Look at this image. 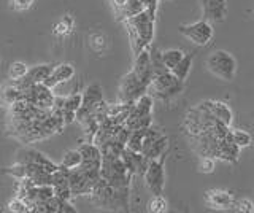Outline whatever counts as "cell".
Here are the masks:
<instances>
[{
    "instance_id": "cell-1",
    "label": "cell",
    "mask_w": 254,
    "mask_h": 213,
    "mask_svg": "<svg viewBox=\"0 0 254 213\" xmlns=\"http://www.w3.org/2000/svg\"><path fill=\"white\" fill-rule=\"evenodd\" d=\"M127 32H129L130 38V46L133 56L140 54L145 48L151 45L154 38V22L156 18H153L151 14L145 10L138 14H135L132 18L124 19Z\"/></svg>"
},
{
    "instance_id": "cell-2",
    "label": "cell",
    "mask_w": 254,
    "mask_h": 213,
    "mask_svg": "<svg viewBox=\"0 0 254 213\" xmlns=\"http://www.w3.org/2000/svg\"><path fill=\"white\" fill-rule=\"evenodd\" d=\"M183 83L185 81L177 78L172 70H165V72L154 75L153 81L148 86V92L154 99L167 102L183 92Z\"/></svg>"
},
{
    "instance_id": "cell-3",
    "label": "cell",
    "mask_w": 254,
    "mask_h": 213,
    "mask_svg": "<svg viewBox=\"0 0 254 213\" xmlns=\"http://www.w3.org/2000/svg\"><path fill=\"white\" fill-rule=\"evenodd\" d=\"M206 67H208L211 73L226 81H232L237 72V62L234 56L222 50H218L210 54L208 59H206Z\"/></svg>"
},
{
    "instance_id": "cell-4",
    "label": "cell",
    "mask_w": 254,
    "mask_h": 213,
    "mask_svg": "<svg viewBox=\"0 0 254 213\" xmlns=\"http://www.w3.org/2000/svg\"><path fill=\"white\" fill-rule=\"evenodd\" d=\"M146 92H148V86L132 70L129 73H126L121 83H119V100L123 104H135Z\"/></svg>"
},
{
    "instance_id": "cell-5",
    "label": "cell",
    "mask_w": 254,
    "mask_h": 213,
    "mask_svg": "<svg viewBox=\"0 0 254 213\" xmlns=\"http://www.w3.org/2000/svg\"><path fill=\"white\" fill-rule=\"evenodd\" d=\"M22 99H26L27 102L37 105L42 110H53L56 94L54 89H51L45 83H34L29 88L22 89Z\"/></svg>"
},
{
    "instance_id": "cell-6",
    "label": "cell",
    "mask_w": 254,
    "mask_h": 213,
    "mask_svg": "<svg viewBox=\"0 0 254 213\" xmlns=\"http://www.w3.org/2000/svg\"><path fill=\"white\" fill-rule=\"evenodd\" d=\"M169 153H164L161 157L157 159L149 161L148 164V169L145 172V183L148 186V189L154 196L157 194H162L164 193V186H165V170H164V162H165V157Z\"/></svg>"
},
{
    "instance_id": "cell-7",
    "label": "cell",
    "mask_w": 254,
    "mask_h": 213,
    "mask_svg": "<svg viewBox=\"0 0 254 213\" xmlns=\"http://www.w3.org/2000/svg\"><path fill=\"white\" fill-rule=\"evenodd\" d=\"M180 32L192 43L205 46L213 38V22H210L208 19H200L194 24H183L180 26Z\"/></svg>"
},
{
    "instance_id": "cell-8",
    "label": "cell",
    "mask_w": 254,
    "mask_h": 213,
    "mask_svg": "<svg viewBox=\"0 0 254 213\" xmlns=\"http://www.w3.org/2000/svg\"><path fill=\"white\" fill-rule=\"evenodd\" d=\"M148 48H149V46H148ZM148 48H145L140 54L135 56L133 69H132V72L137 75L146 86H149L151 81H153V78H154V67H153L151 53H149Z\"/></svg>"
},
{
    "instance_id": "cell-9",
    "label": "cell",
    "mask_w": 254,
    "mask_h": 213,
    "mask_svg": "<svg viewBox=\"0 0 254 213\" xmlns=\"http://www.w3.org/2000/svg\"><path fill=\"white\" fill-rule=\"evenodd\" d=\"M203 19L210 22H222L227 14V0H202Z\"/></svg>"
},
{
    "instance_id": "cell-10",
    "label": "cell",
    "mask_w": 254,
    "mask_h": 213,
    "mask_svg": "<svg viewBox=\"0 0 254 213\" xmlns=\"http://www.w3.org/2000/svg\"><path fill=\"white\" fill-rule=\"evenodd\" d=\"M205 201L211 209H219V210H230L235 197L232 193L226 191V189H210L205 193Z\"/></svg>"
},
{
    "instance_id": "cell-11",
    "label": "cell",
    "mask_w": 254,
    "mask_h": 213,
    "mask_svg": "<svg viewBox=\"0 0 254 213\" xmlns=\"http://www.w3.org/2000/svg\"><path fill=\"white\" fill-rule=\"evenodd\" d=\"M75 76V67L71 64H59L58 67H54L53 73L50 75V78L45 81L46 86H50L51 89L58 88L59 84L68 83L73 80Z\"/></svg>"
},
{
    "instance_id": "cell-12",
    "label": "cell",
    "mask_w": 254,
    "mask_h": 213,
    "mask_svg": "<svg viewBox=\"0 0 254 213\" xmlns=\"http://www.w3.org/2000/svg\"><path fill=\"white\" fill-rule=\"evenodd\" d=\"M153 105H154V97L149 92L143 94V96L135 102L129 116H148L153 115Z\"/></svg>"
},
{
    "instance_id": "cell-13",
    "label": "cell",
    "mask_w": 254,
    "mask_h": 213,
    "mask_svg": "<svg viewBox=\"0 0 254 213\" xmlns=\"http://www.w3.org/2000/svg\"><path fill=\"white\" fill-rule=\"evenodd\" d=\"M145 10H146V6L141 0H127V2L116 13H118V18L124 21L127 18H132V16H135V14L145 11Z\"/></svg>"
},
{
    "instance_id": "cell-14",
    "label": "cell",
    "mask_w": 254,
    "mask_h": 213,
    "mask_svg": "<svg viewBox=\"0 0 254 213\" xmlns=\"http://www.w3.org/2000/svg\"><path fill=\"white\" fill-rule=\"evenodd\" d=\"M164 153H169V137L167 136L157 139L156 142H153V145L143 151V154H145L149 161L157 159V157H161Z\"/></svg>"
},
{
    "instance_id": "cell-15",
    "label": "cell",
    "mask_w": 254,
    "mask_h": 213,
    "mask_svg": "<svg viewBox=\"0 0 254 213\" xmlns=\"http://www.w3.org/2000/svg\"><path fill=\"white\" fill-rule=\"evenodd\" d=\"M211 113L214 115V118H218V120L226 123L227 126H230V123H232V110L224 102L211 100Z\"/></svg>"
},
{
    "instance_id": "cell-16",
    "label": "cell",
    "mask_w": 254,
    "mask_h": 213,
    "mask_svg": "<svg viewBox=\"0 0 254 213\" xmlns=\"http://www.w3.org/2000/svg\"><path fill=\"white\" fill-rule=\"evenodd\" d=\"M146 131L148 128H141V129H133L129 134V140H127V148L132 149V151H137L141 153V148H143V140H145L146 136Z\"/></svg>"
},
{
    "instance_id": "cell-17",
    "label": "cell",
    "mask_w": 254,
    "mask_h": 213,
    "mask_svg": "<svg viewBox=\"0 0 254 213\" xmlns=\"http://www.w3.org/2000/svg\"><path fill=\"white\" fill-rule=\"evenodd\" d=\"M2 92H3V102L6 107H10L14 104V102L22 99V89L14 81H13V84L2 86Z\"/></svg>"
},
{
    "instance_id": "cell-18",
    "label": "cell",
    "mask_w": 254,
    "mask_h": 213,
    "mask_svg": "<svg viewBox=\"0 0 254 213\" xmlns=\"http://www.w3.org/2000/svg\"><path fill=\"white\" fill-rule=\"evenodd\" d=\"M183 58H185V53H183L181 50H177V48L162 51V61H164L165 67L170 69V70H173L175 67H177Z\"/></svg>"
},
{
    "instance_id": "cell-19",
    "label": "cell",
    "mask_w": 254,
    "mask_h": 213,
    "mask_svg": "<svg viewBox=\"0 0 254 213\" xmlns=\"http://www.w3.org/2000/svg\"><path fill=\"white\" fill-rule=\"evenodd\" d=\"M83 162V156L79 153V149H68V151L62 156V161H61V165L67 169H76L79 167Z\"/></svg>"
},
{
    "instance_id": "cell-20",
    "label": "cell",
    "mask_w": 254,
    "mask_h": 213,
    "mask_svg": "<svg viewBox=\"0 0 254 213\" xmlns=\"http://www.w3.org/2000/svg\"><path fill=\"white\" fill-rule=\"evenodd\" d=\"M190 67H192V54H185V58L180 61V64L175 67L172 72L177 75V78H180L181 81H185L190 72Z\"/></svg>"
},
{
    "instance_id": "cell-21",
    "label": "cell",
    "mask_w": 254,
    "mask_h": 213,
    "mask_svg": "<svg viewBox=\"0 0 254 213\" xmlns=\"http://www.w3.org/2000/svg\"><path fill=\"white\" fill-rule=\"evenodd\" d=\"M29 72V67L24 64V62H13L8 69V78L13 81H18L21 78H24Z\"/></svg>"
},
{
    "instance_id": "cell-22",
    "label": "cell",
    "mask_w": 254,
    "mask_h": 213,
    "mask_svg": "<svg viewBox=\"0 0 254 213\" xmlns=\"http://www.w3.org/2000/svg\"><path fill=\"white\" fill-rule=\"evenodd\" d=\"M148 210L153 213H165L169 212V202H167V199L162 194H157L148 204Z\"/></svg>"
},
{
    "instance_id": "cell-23",
    "label": "cell",
    "mask_w": 254,
    "mask_h": 213,
    "mask_svg": "<svg viewBox=\"0 0 254 213\" xmlns=\"http://www.w3.org/2000/svg\"><path fill=\"white\" fill-rule=\"evenodd\" d=\"M71 29H73V19L70 16H65L62 21H59L58 24L54 27V34L59 35V37H64L71 32Z\"/></svg>"
},
{
    "instance_id": "cell-24",
    "label": "cell",
    "mask_w": 254,
    "mask_h": 213,
    "mask_svg": "<svg viewBox=\"0 0 254 213\" xmlns=\"http://www.w3.org/2000/svg\"><path fill=\"white\" fill-rule=\"evenodd\" d=\"M232 136H234V142L235 143L240 146V148H246V146H250L251 145V136L246 131H242V129H235L232 131Z\"/></svg>"
},
{
    "instance_id": "cell-25",
    "label": "cell",
    "mask_w": 254,
    "mask_h": 213,
    "mask_svg": "<svg viewBox=\"0 0 254 213\" xmlns=\"http://www.w3.org/2000/svg\"><path fill=\"white\" fill-rule=\"evenodd\" d=\"M5 172L8 173V175L14 177L18 181L27 177V173H26V164H24V162H19V161L16 162L14 165H11V167H8Z\"/></svg>"
},
{
    "instance_id": "cell-26",
    "label": "cell",
    "mask_w": 254,
    "mask_h": 213,
    "mask_svg": "<svg viewBox=\"0 0 254 213\" xmlns=\"http://www.w3.org/2000/svg\"><path fill=\"white\" fill-rule=\"evenodd\" d=\"M8 210H10V212H14V213H27V212H30V207L27 205L26 201L16 196L14 199H13L10 204H8Z\"/></svg>"
},
{
    "instance_id": "cell-27",
    "label": "cell",
    "mask_w": 254,
    "mask_h": 213,
    "mask_svg": "<svg viewBox=\"0 0 254 213\" xmlns=\"http://www.w3.org/2000/svg\"><path fill=\"white\" fill-rule=\"evenodd\" d=\"M234 212H245V213H250V212H254V205L251 201L248 199H235L234 204H232V209Z\"/></svg>"
},
{
    "instance_id": "cell-28",
    "label": "cell",
    "mask_w": 254,
    "mask_h": 213,
    "mask_svg": "<svg viewBox=\"0 0 254 213\" xmlns=\"http://www.w3.org/2000/svg\"><path fill=\"white\" fill-rule=\"evenodd\" d=\"M213 170H214V157H211V156H200V162H198V172L211 173Z\"/></svg>"
},
{
    "instance_id": "cell-29",
    "label": "cell",
    "mask_w": 254,
    "mask_h": 213,
    "mask_svg": "<svg viewBox=\"0 0 254 213\" xmlns=\"http://www.w3.org/2000/svg\"><path fill=\"white\" fill-rule=\"evenodd\" d=\"M105 45H107L105 37H103L102 34H94L91 37V46H92L94 51H97V53L103 51V50H105Z\"/></svg>"
},
{
    "instance_id": "cell-30",
    "label": "cell",
    "mask_w": 254,
    "mask_h": 213,
    "mask_svg": "<svg viewBox=\"0 0 254 213\" xmlns=\"http://www.w3.org/2000/svg\"><path fill=\"white\" fill-rule=\"evenodd\" d=\"M32 3H34V0H13V6L14 10L18 11H24V10H29Z\"/></svg>"
},
{
    "instance_id": "cell-31",
    "label": "cell",
    "mask_w": 254,
    "mask_h": 213,
    "mask_svg": "<svg viewBox=\"0 0 254 213\" xmlns=\"http://www.w3.org/2000/svg\"><path fill=\"white\" fill-rule=\"evenodd\" d=\"M61 199V197H59ZM59 213H76V209L70 204V201L61 199L59 202Z\"/></svg>"
},
{
    "instance_id": "cell-32",
    "label": "cell",
    "mask_w": 254,
    "mask_h": 213,
    "mask_svg": "<svg viewBox=\"0 0 254 213\" xmlns=\"http://www.w3.org/2000/svg\"><path fill=\"white\" fill-rule=\"evenodd\" d=\"M127 2V0H111V3H113V6H115V10L118 11L119 8H121V6L124 5Z\"/></svg>"
},
{
    "instance_id": "cell-33",
    "label": "cell",
    "mask_w": 254,
    "mask_h": 213,
    "mask_svg": "<svg viewBox=\"0 0 254 213\" xmlns=\"http://www.w3.org/2000/svg\"><path fill=\"white\" fill-rule=\"evenodd\" d=\"M0 105H5V102H3V92H2V88H0Z\"/></svg>"
}]
</instances>
